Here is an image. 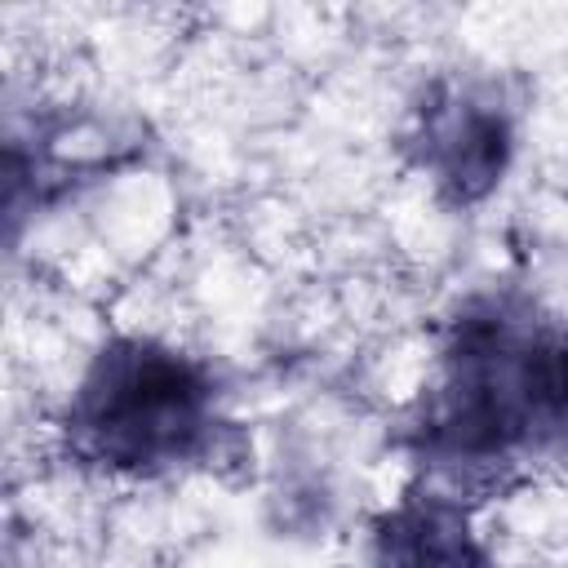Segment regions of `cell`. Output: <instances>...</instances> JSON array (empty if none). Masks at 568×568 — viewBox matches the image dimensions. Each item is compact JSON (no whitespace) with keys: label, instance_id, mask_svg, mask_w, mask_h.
Listing matches in <instances>:
<instances>
[{"label":"cell","instance_id":"cell-1","mask_svg":"<svg viewBox=\"0 0 568 568\" xmlns=\"http://www.w3.org/2000/svg\"><path fill=\"white\" fill-rule=\"evenodd\" d=\"M568 444V328L501 306L457 324L422 448L444 466H506L524 448Z\"/></svg>","mask_w":568,"mask_h":568},{"label":"cell","instance_id":"cell-2","mask_svg":"<svg viewBox=\"0 0 568 568\" xmlns=\"http://www.w3.org/2000/svg\"><path fill=\"white\" fill-rule=\"evenodd\" d=\"M213 382L191 355L124 337L84 373L67 408V444L102 470H160L213 439Z\"/></svg>","mask_w":568,"mask_h":568},{"label":"cell","instance_id":"cell-3","mask_svg":"<svg viewBox=\"0 0 568 568\" xmlns=\"http://www.w3.org/2000/svg\"><path fill=\"white\" fill-rule=\"evenodd\" d=\"M422 164L435 173L439 191L457 204L484 200L510 160V120L501 106L466 93L439 89L422 106Z\"/></svg>","mask_w":568,"mask_h":568},{"label":"cell","instance_id":"cell-4","mask_svg":"<svg viewBox=\"0 0 568 568\" xmlns=\"http://www.w3.org/2000/svg\"><path fill=\"white\" fill-rule=\"evenodd\" d=\"M377 568H493L470 519L448 497H404L373 524Z\"/></svg>","mask_w":568,"mask_h":568}]
</instances>
